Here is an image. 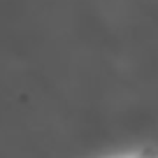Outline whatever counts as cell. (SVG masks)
<instances>
[{
  "label": "cell",
  "instance_id": "obj_1",
  "mask_svg": "<svg viewBox=\"0 0 158 158\" xmlns=\"http://www.w3.org/2000/svg\"><path fill=\"white\" fill-rule=\"evenodd\" d=\"M109 158H158L151 149H137V151H126V153H116Z\"/></svg>",
  "mask_w": 158,
  "mask_h": 158
}]
</instances>
